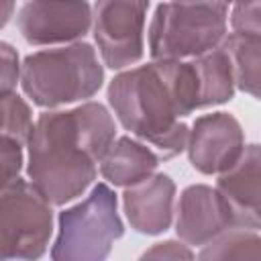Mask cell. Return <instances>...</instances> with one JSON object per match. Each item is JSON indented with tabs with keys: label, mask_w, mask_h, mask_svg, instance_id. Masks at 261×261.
I'll list each match as a JSON object with an SVG mask.
<instances>
[{
	"label": "cell",
	"mask_w": 261,
	"mask_h": 261,
	"mask_svg": "<svg viewBox=\"0 0 261 261\" xmlns=\"http://www.w3.org/2000/svg\"><path fill=\"white\" fill-rule=\"evenodd\" d=\"M202 86V108L224 104L234 94V71L232 61L224 47H216L200 57H194Z\"/></svg>",
	"instance_id": "obj_15"
},
{
	"label": "cell",
	"mask_w": 261,
	"mask_h": 261,
	"mask_svg": "<svg viewBox=\"0 0 261 261\" xmlns=\"http://www.w3.org/2000/svg\"><path fill=\"white\" fill-rule=\"evenodd\" d=\"M159 155L153 147L130 137L116 139L100 161V173L114 186L130 188L153 175L159 165Z\"/></svg>",
	"instance_id": "obj_13"
},
{
	"label": "cell",
	"mask_w": 261,
	"mask_h": 261,
	"mask_svg": "<svg viewBox=\"0 0 261 261\" xmlns=\"http://www.w3.org/2000/svg\"><path fill=\"white\" fill-rule=\"evenodd\" d=\"M245 151V135L228 112H212L196 118L188 139V155L200 173H224Z\"/></svg>",
	"instance_id": "obj_8"
},
{
	"label": "cell",
	"mask_w": 261,
	"mask_h": 261,
	"mask_svg": "<svg viewBox=\"0 0 261 261\" xmlns=\"http://www.w3.org/2000/svg\"><path fill=\"white\" fill-rule=\"evenodd\" d=\"M149 0H96L94 39L110 69H122L143 57V29Z\"/></svg>",
	"instance_id": "obj_7"
},
{
	"label": "cell",
	"mask_w": 261,
	"mask_h": 261,
	"mask_svg": "<svg viewBox=\"0 0 261 261\" xmlns=\"http://www.w3.org/2000/svg\"><path fill=\"white\" fill-rule=\"evenodd\" d=\"M8 6H10V0H6V14L2 18V24H6V20H8Z\"/></svg>",
	"instance_id": "obj_22"
},
{
	"label": "cell",
	"mask_w": 261,
	"mask_h": 261,
	"mask_svg": "<svg viewBox=\"0 0 261 261\" xmlns=\"http://www.w3.org/2000/svg\"><path fill=\"white\" fill-rule=\"evenodd\" d=\"M124 232L116 210V194L98 184L90 196L59 214V232L51 251L55 261H100Z\"/></svg>",
	"instance_id": "obj_5"
},
{
	"label": "cell",
	"mask_w": 261,
	"mask_h": 261,
	"mask_svg": "<svg viewBox=\"0 0 261 261\" xmlns=\"http://www.w3.org/2000/svg\"><path fill=\"white\" fill-rule=\"evenodd\" d=\"M230 27L234 33L261 35V0H234Z\"/></svg>",
	"instance_id": "obj_18"
},
{
	"label": "cell",
	"mask_w": 261,
	"mask_h": 261,
	"mask_svg": "<svg viewBox=\"0 0 261 261\" xmlns=\"http://www.w3.org/2000/svg\"><path fill=\"white\" fill-rule=\"evenodd\" d=\"M234 226V212L218 188L190 186L181 192L175 230L188 245L204 247Z\"/></svg>",
	"instance_id": "obj_10"
},
{
	"label": "cell",
	"mask_w": 261,
	"mask_h": 261,
	"mask_svg": "<svg viewBox=\"0 0 261 261\" xmlns=\"http://www.w3.org/2000/svg\"><path fill=\"white\" fill-rule=\"evenodd\" d=\"M228 0H171L159 4L149 27L153 59H188L226 39Z\"/></svg>",
	"instance_id": "obj_4"
},
{
	"label": "cell",
	"mask_w": 261,
	"mask_h": 261,
	"mask_svg": "<svg viewBox=\"0 0 261 261\" xmlns=\"http://www.w3.org/2000/svg\"><path fill=\"white\" fill-rule=\"evenodd\" d=\"M175 184L169 175H151L122 194V204L130 226L143 234L165 232L173 216Z\"/></svg>",
	"instance_id": "obj_12"
},
{
	"label": "cell",
	"mask_w": 261,
	"mask_h": 261,
	"mask_svg": "<svg viewBox=\"0 0 261 261\" xmlns=\"http://www.w3.org/2000/svg\"><path fill=\"white\" fill-rule=\"evenodd\" d=\"M228 2H234V0H228Z\"/></svg>",
	"instance_id": "obj_23"
},
{
	"label": "cell",
	"mask_w": 261,
	"mask_h": 261,
	"mask_svg": "<svg viewBox=\"0 0 261 261\" xmlns=\"http://www.w3.org/2000/svg\"><path fill=\"white\" fill-rule=\"evenodd\" d=\"M102 82L104 69L88 43L33 53L24 59L20 73L24 94L43 108L92 98Z\"/></svg>",
	"instance_id": "obj_3"
},
{
	"label": "cell",
	"mask_w": 261,
	"mask_h": 261,
	"mask_svg": "<svg viewBox=\"0 0 261 261\" xmlns=\"http://www.w3.org/2000/svg\"><path fill=\"white\" fill-rule=\"evenodd\" d=\"M222 47L232 61L234 84L261 100V35L232 33L222 41Z\"/></svg>",
	"instance_id": "obj_14"
},
{
	"label": "cell",
	"mask_w": 261,
	"mask_h": 261,
	"mask_svg": "<svg viewBox=\"0 0 261 261\" xmlns=\"http://www.w3.org/2000/svg\"><path fill=\"white\" fill-rule=\"evenodd\" d=\"M108 102L120 124L161 159L175 157L190 139L179 118L202 108L198 67L184 59H155L122 71L108 86Z\"/></svg>",
	"instance_id": "obj_1"
},
{
	"label": "cell",
	"mask_w": 261,
	"mask_h": 261,
	"mask_svg": "<svg viewBox=\"0 0 261 261\" xmlns=\"http://www.w3.org/2000/svg\"><path fill=\"white\" fill-rule=\"evenodd\" d=\"M200 259H261V239L251 228L234 226L204 245Z\"/></svg>",
	"instance_id": "obj_16"
},
{
	"label": "cell",
	"mask_w": 261,
	"mask_h": 261,
	"mask_svg": "<svg viewBox=\"0 0 261 261\" xmlns=\"http://www.w3.org/2000/svg\"><path fill=\"white\" fill-rule=\"evenodd\" d=\"M33 126L27 102L14 92L2 94V135L24 145L29 143Z\"/></svg>",
	"instance_id": "obj_17"
},
{
	"label": "cell",
	"mask_w": 261,
	"mask_h": 261,
	"mask_svg": "<svg viewBox=\"0 0 261 261\" xmlns=\"http://www.w3.org/2000/svg\"><path fill=\"white\" fill-rule=\"evenodd\" d=\"M90 24L92 12L86 0H33L18 12V31L31 45L75 41Z\"/></svg>",
	"instance_id": "obj_9"
},
{
	"label": "cell",
	"mask_w": 261,
	"mask_h": 261,
	"mask_svg": "<svg viewBox=\"0 0 261 261\" xmlns=\"http://www.w3.org/2000/svg\"><path fill=\"white\" fill-rule=\"evenodd\" d=\"M53 232L51 202L37 190L16 177L2 186L0 198V257L37 259L45 253Z\"/></svg>",
	"instance_id": "obj_6"
},
{
	"label": "cell",
	"mask_w": 261,
	"mask_h": 261,
	"mask_svg": "<svg viewBox=\"0 0 261 261\" xmlns=\"http://www.w3.org/2000/svg\"><path fill=\"white\" fill-rule=\"evenodd\" d=\"M192 251L175 241H165V243H157L153 249L143 253V259H192Z\"/></svg>",
	"instance_id": "obj_21"
},
{
	"label": "cell",
	"mask_w": 261,
	"mask_h": 261,
	"mask_svg": "<svg viewBox=\"0 0 261 261\" xmlns=\"http://www.w3.org/2000/svg\"><path fill=\"white\" fill-rule=\"evenodd\" d=\"M18 80V57L8 43H2V94L12 92Z\"/></svg>",
	"instance_id": "obj_20"
},
{
	"label": "cell",
	"mask_w": 261,
	"mask_h": 261,
	"mask_svg": "<svg viewBox=\"0 0 261 261\" xmlns=\"http://www.w3.org/2000/svg\"><path fill=\"white\" fill-rule=\"evenodd\" d=\"M114 133L110 112L98 102L41 114L27 143L31 181L55 206L77 198L94 181Z\"/></svg>",
	"instance_id": "obj_2"
},
{
	"label": "cell",
	"mask_w": 261,
	"mask_h": 261,
	"mask_svg": "<svg viewBox=\"0 0 261 261\" xmlns=\"http://www.w3.org/2000/svg\"><path fill=\"white\" fill-rule=\"evenodd\" d=\"M218 190L228 200L237 226L261 228V145L245 147L239 161L220 173Z\"/></svg>",
	"instance_id": "obj_11"
},
{
	"label": "cell",
	"mask_w": 261,
	"mask_h": 261,
	"mask_svg": "<svg viewBox=\"0 0 261 261\" xmlns=\"http://www.w3.org/2000/svg\"><path fill=\"white\" fill-rule=\"evenodd\" d=\"M22 167V143L2 135V186L18 177Z\"/></svg>",
	"instance_id": "obj_19"
}]
</instances>
